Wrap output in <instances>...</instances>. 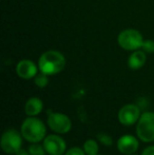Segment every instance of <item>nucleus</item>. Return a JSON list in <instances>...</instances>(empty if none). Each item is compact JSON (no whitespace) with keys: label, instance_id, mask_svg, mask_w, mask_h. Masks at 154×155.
<instances>
[{"label":"nucleus","instance_id":"5","mask_svg":"<svg viewBox=\"0 0 154 155\" xmlns=\"http://www.w3.org/2000/svg\"><path fill=\"white\" fill-rule=\"evenodd\" d=\"M22 135L15 129H8L2 134L1 148L8 154H16L22 146Z\"/></svg>","mask_w":154,"mask_h":155},{"label":"nucleus","instance_id":"15","mask_svg":"<svg viewBox=\"0 0 154 155\" xmlns=\"http://www.w3.org/2000/svg\"><path fill=\"white\" fill-rule=\"evenodd\" d=\"M29 153L30 155H45V150L43 146L38 145V143H34V145L30 146L29 148Z\"/></svg>","mask_w":154,"mask_h":155},{"label":"nucleus","instance_id":"6","mask_svg":"<svg viewBox=\"0 0 154 155\" xmlns=\"http://www.w3.org/2000/svg\"><path fill=\"white\" fill-rule=\"evenodd\" d=\"M48 124L53 132L57 134H66L72 128V121L68 115L59 112H51L48 116Z\"/></svg>","mask_w":154,"mask_h":155},{"label":"nucleus","instance_id":"4","mask_svg":"<svg viewBox=\"0 0 154 155\" xmlns=\"http://www.w3.org/2000/svg\"><path fill=\"white\" fill-rule=\"evenodd\" d=\"M118 45L127 51H135L142 48L144 39L143 36L138 31L133 29L125 30L118 35Z\"/></svg>","mask_w":154,"mask_h":155},{"label":"nucleus","instance_id":"11","mask_svg":"<svg viewBox=\"0 0 154 155\" xmlns=\"http://www.w3.org/2000/svg\"><path fill=\"white\" fill-rule=\"evenodd\" d=\"M43 109V102L38 97H31L25 106V112L28 116H36L40 114Z\"/></svg>","mask_w":154,"mask_h":155},{"label":"nucleus","instance_id":"20","mask_svg":"<svg viewBox=\"0 0 154 155\" xmlns=\"http://www.w3.org/2000/svg\"><path fill=\"white\" fill-rule=\"evenodd\" d=\"M15 155H30V153H29V150H25V149H22V148H21L20 150H19L18 152H17L16 154Z\"/></svg>","mask_w":154,"mask_h":155},{"label":"nucleus","instance_id":"9","mask_svg":"<svg viewBox=\"0 0 154 155\" xmlns=\"http://www.w3.org/2000/svg\"><path fill=\"white\" fill-rule=\"evenodd\" d=\"M139 143L137 138L133 135H123L117 140V149L120 153L125 155L134 154L137 151Z\"/></svg>","mask_w":154,"mask_h":155},{"label":"nucleus","instance_id":"17","mask_svg":"<svg viewBox=\"0 0 154 155\" xmlns=\"http://www.w3.org/2000/svg\"><path fill=\"white\" fill-rule=\"evenodd\" d=\"M143 51H145L146 53H154V41L153 40H144L143 42Z\"/></svg>","mask_w":154,"mask_h":155},{"label":"nucleus","instance_id":"22","mask_svg":"<svg viewBox=\"0 0 154 155\" xmlns=\"http://www.w3.org/2000/svg\"><path fill=\"white\" fill-rule=\"evenodd\" d=\"M96 155H98V154H96Z\"/></svg>","mask_w":154,"mask_h":155},{"label":"nucleus","instance_id":"12","mask_svg":"<svg viewBox=\"0 0 154 155\" xmlns=\"http://www.w3.org/2000/svg\"><path fill=\"white\" fill-rule=\"evenodd\" d=\"M146 62V52L135 50L133 53L130 55L128 64L132 70H138L143 67Z\"/></svg>","mask_w":154,"mask_h":155},{"label":"nucleus","instance_id":"21","mask_svg":"<svg viewBox=\"0 0 154 155\" xmlns=\"http://www.w3.org/2000/svg\"><path fill=\"white\" fill-rule=\"evenodd\" d=\"M130 155H136V154H130Z\"/></svg>","mask_w":154,"mask_h":155},{"label":"nucleus","instance_id":"3","mask_svg":"<svg viewBox=\"0 0 154 155\" xmlns=\"http://www.w3.org/2000/svg\"><path fill=\"white\" fill-rule=\"evenodd\" d=\"M137 136L144 143L154 140V112H145L140 115L136 126Z\"/></svg>","mask_w":154,"mask_h":155},{"label":"nucleus","instance_id":"1","mask_svg":"<svg viewBox=\"0 0 154 155\" xmlns=\"http://www.w3.org/2000/svg\"><path fill=\"white\" fill-rule=\"evenodd\" d=\"M66 65V58L58 51H47L40 56L38 68L47 75H55L61 72Z\"/></svg>","mask_w":154,"mask_h":155},{"label":"nucleus","instance_id":"7","mask_svg":"<svg viewBox=\"0 0 154 155\" xmlns=\"http://www.w3.org/2000/svg\"><path fill=\"white\" fill-rule=\"evenodd\" d=\"M140 115V110L136 104H125L118 111V120L123 126H133L138 121Z\"/></svg>","mask_w":154,"mask_h":155},{"label":"nucleus","instance_id":"8","mask_svg":"<svg viewBox=\"0 0 154 155\" xmlns=\"http://www.w3.org/2000/svg\"><path fill=\"white\" fill-rule=\"evenodd\" d=\"M42 146L45 152L50 155H62L66 153V141L57 133L44 137Z\"/></svg>","mask_w":154,"mask_h":155},{"label":"nucleus","instance_id":"2","mask_svg":"<svg viewBox=\"0 0 154 155\" xmlns=\"http://www.w3.org/2000/svg\"><path fill=\"white\" fill-rule=\"evenodd\" d=\"M47 133L45 126L35 116H29L21 124V135L29 143H39L43 140Z\"/></svg>","mask_w":154,"mask_h":155},{"label":"nucleus","instance_id":"16","mask_svg":"<svg viewBox=\"0 0 154 155\" xmlns=\"http://www.w3.org/2000/svg\"><path fill=\"white\" fill-rule=\"evenodd\" d=\"M97 139H98L103 145L107 146V147H109V146H111L112 143H113L112 137L110 136V135L106 134V133H99V134H97Z\"/></svg>","mask_w":154,"mask_h":155},{"label":"nucleus","instance_id":"10","mask_svg":"<svg viewBox=\"0 0 154 155\" xmlns=\"http://www.w3.org/2000/svg\"><path fill=\"white\" fill-rule=\"evenodd\" d=\"M16 73L22 79H31L37 75V67L32 60L23 59L17 64Z\"/></svg>","mask_w":154,"mask_h":155},{"label":"nucleus","instance_id":"18","mask_svg":"<svg viewBox=\"0 0 154 155\" xmlns=\"http://www.w3.org/2000/svg\"><path fill=\"white\" fill-rule=\"evenodd\" d=\"M64 155H86V152L84 151V149H80L78 147H73L69 149Z\"/></svg>","mask_w":154,"mask_h":155},{"label":"nucleus","instance_id":"14","mask_svg":"<svg viewBox=\"0 0 154 155\" xmlns=\"http://www.w3.org/2000/svg\"><path fill=\"white\" fill-rule=\"evenodd\" d=\"M47 74L42 73L41 72L40 74H37V75L35 76V78H34V82H35V84L39 88H44V87L48 86V84H49V78H48Z\"/></svg>","mask_w":154,"mask_h":155},{"label":"nucleus","instance_id":"13","mask_svg":"<svg viewBox=\"0 0 154 155\" xmlns=\"http://www.w3.org/2000/svg\"><path fill=\"white\" fill-rule=\"evenodd\" d=\"M98 143L93 139H87L84 143V151L87 155H96L98 153Z\"/></svg>","mask_w":154,"mask_h":155},{"label":"nucleus","instance_id":"19","mask_svg":"<svg viewBox=\"0 0 154 155\" xmlns=\"http://www.w3.org/2000/svg\"><path fill=\"white\" fill-rule=\"evenodd\" d=\"M142 155H154V146H149L144 151L142 152Z\"/></svg>","mask_w":154,"mask_h":155}]
</instances>
